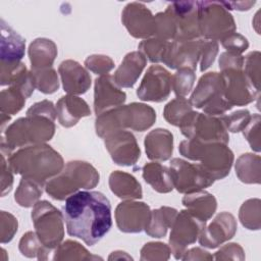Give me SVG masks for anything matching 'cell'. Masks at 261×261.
I'll list each match as a JSON object with an SVG mask.
<instances>
[{"label":"cell","mask_w":261,"mask_h":261,"mask_svg":"<svg viewBox=\"0 0 261 261\" xmlns=\"http://www.w3.org/2000/svg\"><path fill=\"white\" fill-rule=\"evenodd\" d=\"M62 213L67 233L86 245L100 242L112 226L111 204L100 192L79 191L65 199Z\"/></svg>","instance_id":"6da1fadb"},{"label":"cell","mask_w":261,"mask_h":261,"mask_svg":"<svg viewBox=\"0 0 261 261\" xmlns=\"http://www.w3.org/2000/svg\"><path fill=\"white\" fill-rule=\"evenodd\" d=\"M7 161L14 173L44 185L60 173L64 167L62 156L47 144L19 148L7 157Z\"/></svg>","instance_id":"7a4b0ae2"},{"label":"cell","mask_w":261,"mask_h":261,"mask_svg":"<svg viewBox=\"0 0 261 261\" xmlns=\"http://www.w3.org/2000/svg\"><path fill=\"white\" fill-rule=\"evenodd\" d=\"M155 120L156 112L151 106L133 102L97 115L95 129L96 134L103 139L111 133L126 128L136 132L147 130L154 124Z\"/></svg>","instance_id":"3957f363"},{"label":"cell","mask_w":261,"mask_h":261,"mask_svg":"<svg viewBox=\"0 0 261 261\" xmlns=\"http://www.w3.org/2000/svg\"><path fill=\"white\" fill-rule=\"evenodd\" d=\"M55 134L54 121L40 115L20 117L7 125L1 136V154L9 157L15 148L45 144Z\"/></svg>","instance_id":"277c9868"},{"label":"cell","mask_w":261,"mask_h":261,"mask_svg":"<svg viewBox=\"0 0 261 261\" xmlns=\"http://www.w3.org/2000/svg\"><path fill=\"white\" fill-rule=\"evenodd\" d=\"M178 151L184 157L200 162L199 164L214 180L222 179L229 174L234 159L227 144L220 142L202 143L187 139L180 142Z\"/></svg>","instance_id":"5b68a950"},{"label":"cell","mask_w":261,"mask_h":261,"mask_svg":"<svg viewBox=\"0 0 261 261\" xmlns=\"http://www.w3.org/2000/svg\"><path fill=\"white\" fill-rule=\"evenodd\" d=\"M100 179L97 169L86 161H69L60 173L50 178L45 185L46 193L53 199L63 201L80 189L95 188Z\"/></svg>","instance_id":"8992f818"},{"label":"cell","mask_w":261,"mask_h":261,"mask_svg":"<svg viewBox=\"0 0 261 261\" xmlns=\"http://www.w3.org/2000/svg\"><path fill=\"white\" fill-rule=\"evenodd\" d=\"M201 38L222 41L236 33L237 24L231 13L217 1H197Z\"/></svg>","instance_id":"52a82bcc"},{"label":"cell","mask_w":261,"mask_h":261,"mask_svg":"<svg viewBox=\"0 0 261 261\" xmlns=\"http://www.w3.org/2000/svg\"><path fill=\"white\" fill-rule=\"evenodd\" d=\"M190 102L196 108L203 109L204 113L214 116L223 115L232 108L224 97L222 76L220 72L215 71L207 72L200 77Z\"/></svg>","instance_id":"ba28073f"},{"label":"cell","mask_w":261,"mask_h":261,"mask_svg":"<svg viewBox=\"0 0 261 261\" xmlns=\"http://www.w3.org/2000/svg\"><path fill=\"white\" fill-rule=\"evenodd\" d=\"M63 213L46 200L38 201L32 210V220L35 232L42 244L50 250H55L64 237Z\"/></svg>","instance_id":"9c48e42d"},{"label":"cell","mask_w":261,"mask_h":261,"mask_svg":"<svg viewBox=\"0 0 261 261\" xmlns=\"http://www.w3.org/2000/svg\"><path fill=\"white\" fill-rule=\"evenodd\" d=\"M178 127L181 134L189 140L202 143L220 142L224 144H227L229 141L228 133L220 116L191 111L182 118Z\"/></svg>","instance_id":"30bf717a"},{"label":"cell","mask_w":261,"mask_h":261,"mask_svg":"<svg viewBox=\"0 0 261 261\" xmlns=\"http://www.w3.org/2000/svg\"><path fill=\"white\" fill-rule=\"evenodd\" d=\"M169 169L173 188L181 194L204 190L215 181L199 163H191L181 158L171 159Z\"/></svg>","instance_id":"8fae6325"},{"label":"cell","mask_w":261,"mask_h":261,"mask_svg":"<svg viewBox=\"0 0 261 261\" xmlns=\"http://www.w3.org/2000/svg\"><path fill=\"white\" fill-rule=\"evenodd\" d=\"M206 222L194 216L190 211L181 210L171 225L169 247L175 259H181L187 247L196 243Z\"/></svg>","instance_id":"7c38bea8"},{"label":"cell","mask_w":261,"mask_h":261,"mask_svg":"<svg viewBox=\"0 0 261 261\" xmlns=\"http://www.w3.org/2000/svg\"><path fill=\"white\" fill-rule=\"evenodd\" d=\"M223 81V92L226 101L231 106H245L259 99L256 91L245 75L243 68H226L220 72Z\"/></svg>","instance_id":"4fadbf2b"},{"label":"cell","mask_w":261,"mask_h":261,"mask_svg":"<svg viewBox=\"0 0 261 261\" xmlns=\"http://www.w3.org/2000/svg\"><path fill=\"white\" fill-rule=\"evenodd\" d=\"M171 91V74L161 65H151L138 90L137 96L140 100L146 102L165 101Z\"/></svg>","instance_id":"5bb4252c"},{"label":"cell","mask_w":261,"mask_h":261,"mask_svg":"<svg viewBox=\"0 0 261 261\" xmlns=\"http://www.w3.org/2000/svg\"><path fill=\"white\" fill-rule=\"evenodd\" d=\"M105 147L113 162L120 166L135 165L140 156L141 150L136 137L125 129L117 130L103 138Z\"/></svg>","instance_id":"9a60e30c"},{"label":"cell","mask_w":261,"mask_h":261,"mask_svg":"<svg viewBox=\"0 0 261 261\" xmlns=\"http://www.w3.org/2000/svg\"><path fill=\"white\" fill-rule=\"evenodd\" d=\"M204 39L190 41H171L168 43L162 62L172 69L190 68L195 71L200 61Z\"/></svg>","instance_id":"2e32d148"},{"label":"cell","mask_w":261,"mask_h":261,"mask_svg":"<svg viewBox=\"0 0 261 261\" xmlns=\"http://www.w3.org/2000/svg\"><path fill=\"white\" fill-rule=\"evenodd\" d=\"M121 21L129 35L136 39L146 40L154 36V15L144 3L126 4L121 12Z\"/></svg>","instance_id":"e0dca14e"},{"label":"cell","mask_w":261,"mask_h":261,"mask_svg":"<svg viewBox=\"0 0 261 261\" xmlns=\"http://www.w3.org/2000/svg\"><path fill=\"white\" fill-rule=\"evenodd\" d=\"M176 28L173 41H190L201 38L198 20V2L179 1L168 5Z\"/></svg>","instance_id":"ac0fdd59"},{"label":"cell","mask_w":261,"mask_h":261,"mask_svg":"<svg viewBox=\"0 0 261 261\" xmlns=\"http://www.w3.org/2000/svg\"><path fill=\"white\" fill-rule=\"evenodd\" d=\"M151 215L150 207L144 203L125 200L119 203L115 209L116 225L122 232H141L147 226Z\"/></svg>","instance_id":"d6986e66"},{"label":"cell","mask_w":261,"mask_h":261,"mask_svg":"<svg viewBox=\"0 0 261 261\" xmlns=\"http://www.w3.org/2000/svg\"><path fill=\"white\" fill-rule=\"evenodd\" d=\"M237 220L229 212H220L210 224L201 230L198 241L203 247L215 249L233 238L237 232Z\"/></svg>","instance_id":"ffe728a7"},{"label":"cell","mask_w":261,"mask_h":261,"mask_svg":"<svg viewBox=\"0 0 261 261\" xmlns=\"http://www.w3.org/2000/svg\"><path fill=\"white\" fill-rule=\"evenodd\" d=\"M125 100L126 94L115 84L111 75L104 74L95 80L94 111L96 115L123 105Z\"/></svg>","instance_id":"44dd1931"},{"label":"cell","mask_w":261,"mask_h":261,"mask_svg":"<svg viewBox=\"0 0 261 261\" xmlns=\"http://www.w3.org/2000/svg\"><path fill=\"white\" fill-rule=\"evenodd\" d=\"M58 72L63 90L68 95L85 94L91 87L90 73L75 60L67 59L62 61L59 64Z\"/></svg>","instance_id":"7402d4cb"},{"label":"cell","mask_w":261,"mask_h":261,"mask_svg":"<svg viewBox=\"0 0 261 261\" xmlns=\"http://www.w3.org/2000/svg\"><path fill=\"white\" fill-rule=\"evenodd\" d=\"M147 64V58L140 51L127 53L112 75L119 88H133Z\"/></svg>","instance_id":"603a6c76"},{"label":"cell","mask_w":261,"mask_h":261,"mask_svg":"<svg viewBox=\"0 0 261 261\" xmlns=\"http://www.w3.org/2000/svg\"><path fill=\"white\" fill-rule=\"evenodd\" d=\"M56 111L58 121L64 127H71L82 117L91 115L88 103L75 95L62 96L56 103Z\"/></svg>","instance_id":"cb8c5ba5"},{"label":"cell","mask_w":261,"mask_h":261,"mask_svg":"<svg viewBox=\"0 0 261 261\" xmlns=\"http://www.w3.org/2000/svg\"><path fill=\"white\" fill-rule=\"evenodd\" d=\"M147 157L153 161H166L173 152V136L166 128H155L147 134L144 141Z\"/></svg>","instance_id":"d4e9b609"},{"label":"cell","mask_w":261,"mask_h":261,"mask_svg":"<svg viewBox=\"0 0 261 261\" xmlns=\"http://www.w3.org/2000/svg\"><path fill=\"white\" fill-rule=\"evenodd\" d=\"M25 40L1 19L0 63H17L24 56Z\"/></svg>","instance_id":"484cf974"},{"label":"cell","mask_w":261,"mask_h":261,"mask_svg":"<svg viewBox=\"0 0 261 261\" xmlns=\"http://www.w3.org/2000/svg\"><path fill=\"white\" fill-rule=\"evenodd\" d=\"M181 202L188 211L205 222L213 216L217 208V201L215 197L209 192L203 190L186 194Z\"/></svg>","instance_id":"4316f807"},{"label":"cell","mask_w":261,"mask_h":261,"mask_svg":"<svg viewBox=\"0 0 261 261\" xmlns=\"http://www.w3.org/2000/svg\"><path fill=\"white\" fill-rule=\"evenodd\" d=\"M109 188L111 192L123 200H136L143 197L141 184L130 173L115 170L109 175Z\"/></svg>","instance_id":"83f0119b"},{"label":"cell","mask_w":261,"mask_h":261,"mask_svg":"<svg viewBox=\"0 0 261 261\" xmlns=\"http://www.w3.org/2000/svg\"><path fill=\"white\" fill-rule=\"evenodd\" d=\"M29 57L32 69L52 67L57 56L56 44L47 38H37L29 46Z\"/></svg>","instance_id":"f1b7e54d"},{"label":"cell","mask_w":261,"mask_h":261,"mask_svg":"<svg viewBox=\"0 0 261 261\" xmlns=\"http://www.w3.org/2000/svg\"><path fill=\"white\" fill-rule=\"evenodd\" d=\"M142 171L144 180L156 192L166 194L174 189L169 167L154 161L146 163Z\"/></svg>","instance_id":"f546056e"},{"label":"cell","mask_w":261,"mask_h":261,"mask_svg":"<svg viewBox=\"0 0 261 261\" xmlns=\"http://www.w3.org/2000/svg\"><path fill=\"white\" fill-rule=\"evenodd\" d=\"M176 215L177 210L168 206H162L151 210L149 222L144 230L149 237L158 239L164 238L167 229L171 227Z\"/></svg>","instance_id":"4dcf8cb0"},{"label":"cell","mask_w":261,"mask_h":261,"mask_svg":"<svg viewBox=\"0 0 261 261\" xmlns=\"http://www.w3.org/2000/svg\"><path fill=\"white\" fill-rule=\"evenodd\" d=\"M238 178L245 184H260L261 158L253 153L242 154L234 165Z\"/></svg>","instance_id":"1f68e13d"},{"label":"cell","mask_w":261,"mask_h":261,"mask_svg":"<svg viewBox=\"0 0 261 261\" xmlns=\"http://www.w3.org/2000/svg\"><path fill=\"white\" fill-rule=\"evenodd\" d=\"M43 189H45L44 184L30 177L21 176L14 194V200L21 207H34L42 196Z\"/></svg>","instance_id":"d6a6232c"},{"label":"cell","mask_w":261,"mask_h":261,"mask_svg":"<svg viewBox=\"0 0 261 261\" xmlns=\"http://www.w3.org/2000/svg\"><path fill=\"white\" fill-rule=\"evenodd\" d=\"M20 253L29 258L37 257L39 260H50L52 259L51 254H54L53 250L45 247L35 231L25 232L18 245Z\"/></svg>","instance_id":"836d02e7"},{"label":"cell","mask_w":261,"mask_h":261,"mask_svg":"<svg viewBox=\"0 0 261 261\" xmlns=\"http://www.w3.org/2000/svg\"><path fill=\"white\" fill-rule=\"evenodd\" d=\"M97 258L100 257L91 255L90 252L80 243L70 240L61 243L54 250L53 254L54 260H89Z\"/></svg>","instance_id":"e575fe53"},{"label":"cell","mask_w":261,"mask_h":261,"mask_svg":"<svg viewBox=\"0 0 261 261\" xmlns=\"http://www.w3.org/2000/svg\"><path fill=\"white\" fill-rule=\"evenodd\" d=\"M25 95L16 87L4 89L0 94V110L1 113L13 115L19 112L25 104Z\"/></svg>","instance_id":"d590c367"},{"label":"cell","mask_w":261,"mask_h":261,"mask_svg":"<svg viewBox=\"0 0 261 261\" xmlns=\"http://www.w3.org/2000/svg\"><path fill=\"white\" fill-rule=\"evenodd\" d=\"M33 83L36 89L44 94H53L59 88V80L53 67L31 69Z\"/></svg>","instance_id":"8d00e7d4"},{"label":"cell","mask_w":261,"mask_h":261,"mask_svg":"<svg viewBox=\"0 0 261 261\" xmlns=\"http://www.w3.org/2000/svg\"><path fill=\"white\" fill-rule=\"evenodd\" d=\"M261 201L260 199H249L245 201L239 211V219L241 223L250 230L260 229L261 222Z\"/></svg>","instance_id":"74e56055"},{"label":"cell","mask_w":261,"mask_h":261,"mask_svg":"<svg viewBox=\"0 0 261 261\" xmlns=\"http://www.w3.org/2000/svg\"><path fill=\"white\" fill-rule=\"evenodd\" d=\"M191 111H193V105L190 100L184 97H176L165 105L163 116L168 123L178 126L182 118Z\"/></svg>","instance_id":"f35d334b"},{"label":"cell","mask_w":261,"mask_h":261,"mask_svg":"<svg viewBox=\"0 0 261 261\" xmlns=\"http://www.w3.org/2000/svg\"><path fill=\"white\" fill-rule=\"evenodd\" d=\"M155 19V30H154V36L155 38L162 39L165 41L174 40L176 28L174 18L172 15V12L170 8L167 6L165 11L158 12L154 15Z\"/></svg>","instance_id":"ab89813d"},{"label":"cell","mask_w":261,"mask_h":261,"mask_svg":"<svg viewBox=\"0 0 261 261\" xmlns=\"http://www.w3.org/2000/svg\"><path fill=\"white\" fill-rule=\"evenodd\" d=\"M196 81L195 71L190 68H179L171 76V90L176 97L186 98L193 89Z\"/></svg>","instance_id":"60d3db41"},{"label":"cell","mask_w":261,"mask_h":261,"mask_svg":"<svg viewBox=\"0 0 261 261\" xmlns=\"http://www.w3.org/2000/svg\"><path fill=\"white\" fill-rule=\"evenodd\" d=\"M168 43L169 41L152 37L142 41L139 44L138 48L139 51L142 52L145 57L149 59V61H151L152 63H158L162 62V58L164 56Z\"/></svg>","instance_id":"b9f144b4"},{"label":"cell","mask_w":261,"mask_h":261,"mask_svg":"<svg viewBox=\"0 0 261 261\" xmlns=\"http://www.w3.org/2000/svg\"><path fill=\"white\" fill-rule=\"evenodd\" d=\"M260 57L259 51H252L244 57V73L256 91L260 92Z\"/></svg>","instance_id":"7bdbcfd3"},{"label":"cell","mask_w":261,"mask_h":261,"mask_svg":"<svg viewBox=\"0 0 261 261\" xmlns=\"http://www.w3.org/2000/svg\"><path fill=\"white\" fill-rule=\"evenodd\" d=\"M251 115L248 109H240L228 115H220V119L227 132L239 133L248 124Z\"/></svg>","instance_id":"ee69618b"},{"label":"cell","mask_w":261,"mask_h":261,"mask_svg":"<svg viewBox=\"0 0 261 261\" xmlns=\"http://www.w3.org/2000/svg\"><path fill=\"white\" fill-rule=\"evenodd\" d=\"M170 247L161 242H150L141 249V260H168Z\"/></svg>","instance_id":"f6af8a7d"},{"label":"cell","mask_w":261,"mask_h":261,"mask_svg":"<svg viewBox=\"0 0 261 261\" xmlns=\"http://www.w3.org/2000/svg\"><path fill=\"white\" fill-rule=\"evenodd\" d=\"M85 66L96 74L104 75L114 68V61L107 55L93 54L86 58Z\"/></svg>","instance_id":"bcb514c9"},{"label":"cell","mask_w":261,"mask_h":261,"mask_svg":"<svg viewBox=\"0 0 261 261\" xmlns=\"http://www.w3.org/2000/svg\"><path fill=\"white\" fill-rule=\"evenodd\" d=\"M260 114L255 113L251 115L248 124L242 130L245 139L255 152H260Z\"/></svg>","instance_id":"7dc6e473"},{"label":"cell","mask_w":261,"mask_h":261,"mask_svg":"<svg viewBox=\"0 0 261 261\" xmlns=\"http://www.w3.org/2000/svg\"><path fill=\"white\" fill-rule=\"evenodd\" d=\"M17 219L9 212L1 211V243H9L17 231Z\"/></svg>","instance_id":"c3c4849f"},{"label":"cell","mask_w":261,"mask_h":261,"mask_svg":"<svg viewBox=\"0 0 261 261\" xmlns=\"http://www.w3.org/2000/svg\"><path fill=\"white\" fill-rule=\"evenodd\" d=\"M217 53H218V43L216 41L204 39L202 49H201V56H200L201 71H205L213 64Z\"/></svg>","instance_id":"681fc988"},{"label":"cell","mask_w":261,"mask_h":261,"mask_svg":"<svg viewBox=\"0 0 261 261\" xmlns=\"http://www.w3.org/2000/svg\"><path fill=\"white\" fill-rule=\"evenodd\" d=\"M221 45L226 49V51L241 55L248 49L249 42L247 38H245L243 35L239 33H233L223 39L221 41Z\"/></svg>","instance_id":"f907efd6"},{"label":"cell","mask_w":261,"mask_h":261,"mask_svg":"<svg viewBox=\"0 0 261 261\" xmlns=\"http://www.w3.org/2000/svg\"><path fill=\"white\" fill-rule=\"evenodd\" d=\"M31 115L44 116L54 121L55 118L57 117V111H56V107L51 101L42 100L40 102L33 104L27 110V116H31Z\"/></svg>","instance_id":"816d5d0a"},{"label":"cell","mask_w":261,"mask_h":261,"mask_svg":"<svg viewBox=\"0 0 261 261\" xmlns=\"http://www.w3.org/2000/svg\"><path fill=\"white\" fill-rule=\"evenodd\" d=\"M213 258L216 260H244L245 253L239 244L229 243L222 246Z\"/></svg>","instance_id":"f5cc1de1"},{"label":"cell","mask_w":261,"mask_h":261,"mask_svg":"<svg viewBox=\"0 0 261 261\" xmlns=\"http://www.w3.org/2000/svg\"><path fill=\"white\" fill-rule=\"evenodd\" d=\"M13 170L11 169L6 157L1 154V196L8 194L13 186Z\"/></svg>","instance_id":"db71d44e"},{"label":"cell","mask_w":261,"mask_h":261,"mask_svg":"<svg viewBox=\"0 0 261 261\" xmlns=\"http://www.w3.org/2000/svg\"><path fill=\"white\" fill-rule=\"evenodd\" d=\"M244 56L232 52L225 51L220 54L219 57V69L220 71L226 68H243Z\"/></svg>","instance_id":"11a10c76"},{"label":"cell","mask_w":261,"mask_h":261,"mask_svg":"<svg viewBox=\"0 0 261 261\" xmlns=\"http://www.w3.org/2000/svg\"><path fill=\"white\" fill-rule=\"evenodd\" d=\"M181 259L182 260H212L213 256L209 252L199 247H196L190 250H186Z\"/></svg>","instance_id":"9f6ffc18"},{"label":"cell","mask_w":261,"mask_h":261,"mask_svg":"<svg viewBox=\"0 0 261 261\" xmlns=\"http://www.w3.org/2000/svg\"><path fill=\"white\" fill-rule=\"evenodd\" d=\"M255 1H242V2H221V4L227 9V10H240L245 11L249 10L255 5Z\"/></svg>","instance_id":"6f0895ef"}]
</instances>
